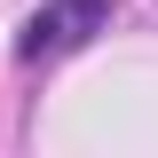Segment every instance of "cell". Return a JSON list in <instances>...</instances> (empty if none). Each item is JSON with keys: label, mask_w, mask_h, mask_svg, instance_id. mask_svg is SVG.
Returning a JSON list of instances; mask_svg holds the SVG:
<instances>
[{"label": "cell", "mask_w": 158, "mask_h": 158, "mask_svg": "<svg viewBox=\"0 0 158 158\" xmlns=\"http://www.w3.org/2000/svg\"><path fill=\"white\" fill-rule=\"evenodd\" d=\"M95 32H111V0H40L16 32V56L24 63H56V56H79Z\"/></svg>", "instance_id": "cell-1"}]
</instances>
